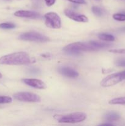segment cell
I'll use <instances>...</instances> for the list:
<instances>
[{
	"mask_svg": "<svg viewBox=\"0 0 125 126\" xmlns=\"http://www.w3.org/2000/svg\"><path fill=\"white\" fill-rule=\"evenodd\" d=\"M112 46L107 43H102L99 41H89L88 43L76 42L68 44L64 47L63 50L65 52L71 55H78L82 52L98 51L101 49H106Z\"/></svg>",
	"mask_w": 125,
	"mask_h": 126,
	"instance_id": "cell-1",
	"label": "cell"
},
{
	"mask_svg": "<svg viewBox=\"0 0 125 126\" xmlns=\"http://www.w3.org/2000/svg\"><path fill=\"white\" fill-rule=\"evenodd\" d=\"M34 62V59L25 52L12 53L0 58V64L5 65H25Z\"/></svg>",
	"mask_w": 125,
	"mask_h": 126,
	"instance_id": "cell-2",
	"label": "cell"
},
{
	"mask_svg": "<svg viewBox=\"0 0 125 126\" xmlns=\"http://www.w3.org/2000/svg\"><path fill=\"white\" fill-rule=\"evenodd\" d=\"M53 118L60 123H77L83 121L87 118V115L78 112L67 114H55Z\"/></svg>",
	"mask_w": 125,
	"mask_h": 126,
	"instance_id": "cell-3",
	"label": "cell"
},
{
	"mask_svg": "<svg viewBox=\"0 0 125 126\" xmlns=\"http://www.w3.org/2000/svg\"><path fill=\"white\" fill-rule=\"evenodd\" d=\"M124 79H125V70L107 76L102 80L100 85L102 87H110L119 83Z\"/></svg>",
	"mask_w": 125,
	"mask_h": 126,
	"instance_id": "cell-4",
	"label": "cell"
},
{
	"mask_svg": "<svg viewBox=\"0 0 125 126\" xmlns=\"http://www.w3.org/2000/svg\"><path fill=\"white\" fill-rule=\"evenodd\" d=\"M44 18H45V23L47 27L55 29L60 28L61 27V18L56 12H47L44 15Z\"/></svg>",
	"mask_w": 125,
	"mask_h": 126,
	"instance_id": "cell-5",
	"label": "cell"
},
{
	"mask_svg": "<svg viewBox=\"0 0 125 126\" xmlns=\"http://www.w3.org/2000/svg\"><path fill=\"white\" fill-rule=\"evenodd\" d=\"M20 39L28 41L38 42V43H45L49 40V38L43 34L37 32H26L20 34L19 36Z\"/></svg>",
	"mask_w": 125,
	"mask_h": 126,
	"instance_id": "cell-6",
	"label": "cell"
},
{
	"mask_svg": "<svg viewBox=\"0 0 125 126\" xmlns=\"http://www.w3.org/2000/svg\"><path fill=\"white\" fill-rule=\"evenodd\" d=\"M15 99L25 102H40L41 98L36 94L28 92H21L16 93L13 95Z\"/></svg>",
	"mask_w": 125,
	"mask_h": 126,
	"instance_id": "cell-7",
	"label": "cell"
},
{
	"mask_svg": "<svg viewBox=\"0 0 125 126\" xmlns=\"http://www.w3.org/2000/svg\"><path fill=\"white\" fill-rule=\"evenodd\" d=\"M22 81L25 84L38 89H45L47 88V85L45 82L38 79L24 78L22 79Z\"/></svg>",
	"mask_w": 125,
	"mask_h": 126,
	"instance_id": "cell-8",
	"label": "cell"
},
{
	"mask_svg": "<svg viewBox=\"0 0 125 126\" xmlns=\"http://www.w3.org/2000/svg\"><path fill=\"white\" fill-rule=\"evenodd\" d=\"M64 14L67 17L71 20L76 21L78 22H88V17H86L85 16L80 14L77 13V12L72 11V10L70 9H65Z\"/></svg>",
	"mask_w": 125,
	"mask_h": 126,
	"instance_id": "cell-9",
	"label": "cell"
},
{
	"mask_svg": "<svg viewBox=\"0 0 125 126\" xmlns=\"http://www.w3.org/2000/svg\"><path fill=\"white\" fill-rule=\"evenodd\" d=\"M14 16L18 17L29 18H32V19H38L41 17V15L38 12L31 11H25V10H20V11H16L14 13Z\"/></svg>",
	"mask_w": 125,
	"mask_h": 126,
	"instance_id": "cell-10",
	"label": "cell"
},
{
	"mask_svg": "<svg viewBox=\"0 0 125 126\" xmlns=\"http://www.w3.org/2000/svg\"><path fill=\"white\" fill-rule=\"evenodd\" d=\"M60 74L68 78H76L78 76V73L74 69L69 67H60L58 68Z\"/></svg>",
	"mask_w": 125,
	"mask_h": 126,
	"instance_id": "cell-11",
	"label": "cell"
},
{
	"mask_svg": "<svg viewBox=\"0 0 125 126\" xmlns=\"http://www.w3.org/2000/svg\"><path fill=\"white\" fill-rule=\"evenodd\" d=\"M105 118L109 122L115 121L120 119V115L115 112H110L105 115Z\"/></svg>",
	"mask_w": 125,
	"mask_h": 126,
	"instance_id": "cell-12",
	"label": "cell"
},
{
	"mask_svg": "<svg viewBox=\"0 0 125 126\" xmlns=\"http://www.w3.org/2000/svg\"><path fill=\"white\" fill-rule=\"evenodd\" d=\"M98 38L102 41L108 42H112L115 41V37L111 34H105V33H99L98 35Z\"/></svg>",
	"mask_w": 125,
	"mask_h": 126,
	"instance_id": "cell-13",
	"label": "cell"
},
{
	"mask_svg": "<svg viewBox=\"0 0 125 126\" xmlns=\"http://www.w3.org/2000/svg\"><path fill=\"white\" fill-rule=\"evenodd\" d=\"M111 105H125V97L114 98L109 102Z\"/></svg>",
	"mask_w": 125,
	"mask_h": 126,
	"instance_id": "cell-14",
	"label": "cell"
},
{
	"mask_svg": "<svg viewBox=\"0 0 125 126\" xmlns=\"http://www.w3.org/2000/svg\"><path fill=\"white\" fill-rule=\"evenodd\" d=\"M92 11L94 13V14L98 16V17H101L104 14V10L100 7H98V6H93L92 7Z\"/></svg>",
	"mask_w": 125,
	"mask_h": 126,
	"instance_id": "cell-15",
	"label": "cell"
},
{
	"mask_svg": "<svg viewBox=\"0 0 125 126\" xmlns=\"http://www.w3.org/2000/svg\"><path fill=\"white\" fill-rule=\"evenodd\" d=\"M15 27V25L11 22H6L0 24V28L2 29H12Z\"/></svg>",
	"mask_w": 125,
	"mask_h": 126,
	"instance_id": "cell-16",
	"label": "cell"
},
{
	"mask_svg": "<svg viewBox=\"0 0 125 126\" xmlns=\"http://www.w3.org/2000/svg\"><path fill=\"white\" fill-rule=\"evenodd\" d=\"M113 18L115 20L117 21H120V22H123V21H125V14H121V13H116L113 14Z\"/></svg>",
	"mask_w": 125,
	"mask_h": 126,
	"instance_id": "cell-17",
	"label": "cell"
},
{
	"mask_svg": "<svg viewBox=\"0 0 125 126\" xmlns=\"http://www.w3.org/2000/svg\"><path fill=\"white\" fill-rule=\"evenodd\" d=\"M12 99L11 97L8 96H0V104L3 103H11Z\"/></svg>",
	"mask_w": 125,
	"mask_h": 126,
	"instance_id": "cell-18",
	"label": "cell"
},
{
	"mask_svg": "<svg viewBox=\"0 0 125 126\" xmlns=\"http://www.w3.org/2000/svg\"><path fill=\"white\" fill-rule=\"evenodd\" d=\"M116 65L118 66H122L125 67V59H119L116 62Z\"/></svg>",
	"mask_w": 125,
	"mask_h": 126,
	"instance_id": "cell-19",
	"label": "cell"
},
{
	"mask_svg": "<svg viewBox=\"0 0 125 126\" xmlns=\"http://www.w3.org/2000/svg\"><path fill=\"white\" fill-rule=\"evenodd\" d=\"M109 52L112 53H116V54H125V49H111Z\"/></svg>",
	"mask_w": 125,
	"mask_h": 126,
	"instance_id": "cell-20",
	"label": "cell"
},
{
	"mask_svg": "<svg viewBox=\"0 0 125 126\" xmlns=\"http://www.w3.org/2000/svg\"><path fill=\"white\" fill-rule=\"evenodd\" d=\"M66 1H70L75 4H86L85 0H66Z\"/></svg>",
	"mask_w": 125,
	"mask_h": 126,
	"instance_id": "cell-21",
	"label": "cell"
},
{
	"mask_svg": "<svg viewBox=\"0 0 125 126\" xmlns=\"http://www.w3.org/2000/svg\"><path fill=\"white\" fill-rule=\"evenodd\" d=\"M46 3V5L48 6H51L55 4L56 0H44Z\"/></svg>",
	"mask_w": 125,
	"mask_h": 126,
	"instance_id": "cell-22",
	"label": "cell"
},
{
	"mask_svg": "<svg viewBox=\"0 0 125 126\" xmlns=\"http://www.w3.org/2000/svg\"><path fill=\"white\" fill-rule=\"evenodd\" d=\"M113 124H107V123H106V124H100V126H112Z\"/></svg>",
	"mask_w": 125,
	"mask_h": 126,
	"instance_id": "cell-23",
	"label": "cell"
},
{
	"mask_svg": "<svg viewBox=\"0 0 125 126\" xmlns=\"http://www.w3.org/2000/svg\"><path fill=\"white\" fill-rule=\"evenodd\" d=\"M121 31H124V32H125V28H122V29H121Z\"/></svg>",
	"mask_w": 125,
	"mask_h": 126,
	"instance_id": "cell-24",
	"label": "cell"
},
{
	"mask_svg": "<svg viewBox=\"0 0 125 126\" xmlns=\"http://www.w3.org/2000/svg\"><path fill=\"white\" fill-rule=\"evenodd\" d=\"M2 74H1V73H0V79H1V78H2Z\"/></svg>",
	"mask_w": 125,
	"mask_h": 126,
	"instance_id": "cell-25",
	"label": "cell"
},
{
	"mask_svg": "<svg viewBox=\"0 0 125 126\" xmlns=\"http://www.w3.org/2000/svg\"><path fill=\"white\" fill-rule=\"evenodd\" d=\"M96 1H99V0H96Z\"/></svg>",
	"mask_w": 125,
	"mask_h": 126,
	"instance_id": "cell-26",
	"label": "cell"
},
{
	"mask_svg": "<svg viewBox=\"0 0 125 126\" xmlns=\"http://www.w3.org/2000/svg\"></svg>",
	"mask_w": 125,
	"mask_h": 126,
	"instance_id": "cell-27",
	"label": "cell"
}]
</instances>
